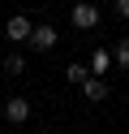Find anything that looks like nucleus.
I'll use <instances>...</instances> for the list:
<instances>
[{
    "label": "nucleus",
    "mask_w": 129,
    "mask_h": 134,
    "mask_svg": "<svg viewBox=\"0 0 129 134\" xmlns=\"http://www.w3.org/2000/svg\"><path fill=\"white\" fill-rule=\"evenodd\" d=\"M82 95L90 99V104H99V99H108V82H103V78H95V74H90V78L82 82Z\"/></svg>",
    "instance_id": "423d86ee"
},
{
    "label": "nucleus",
    "mask_w": 129,
    "mask_h": 134,
    "mask_svg": "<svg viewBox=\"0 0 129 134\" xmlns=\"http://www.w3.org/2000/svg\"><path fill=\"white\" fill-rule=\"evenodd\" d=\"M116 65H120V69H129V39H120V43H116Z\"/></svg>",
    "instance_id": "1a4fd4ad"
},
{
    "label": "nucleus",
    "mask_w": 129,
    "mask_h": 134,
    "mask_svg": "<svg viewBox=\"0 0 129 134\" xmlns=\"http://www.w3.org/2000/svg\"><path fill=\"white\" fill-rule=\"evenodd\" d=\"M65 78L73 82V87H82V82L90 78V65H77V61H69V65H65Z\"/></svg>",
    "instance_id": "0eeeda50"
},
{
    "label": "nucleus",
    "mask_w": 129,
    "mask_h": 134,
    "mask_svg": "<svg viewBox=\"0 0 129 134\" xmlns=\"http://www.w3.org/2000/svg\"><path fill=\"white\" fill-rule=\"evenodd\" d=\"M112 65H116V52H108V48H95V56H90V74H95V78H103Z\"/></svg>",
    "instance_id": "39448f33"
},
{
    "label": "nucleus",
    "mask_w": 129,
    "mask_h": 134,
    "mask_svg": "<svg viewBox=\"0 0 129 134\" xmlns=\"http://www.w3.org/2000/svg\"><path fill=\"white\" fill-rule=\"evenodd\" d=\"M4 117L13 125H22L26 117H30V99H22V95H13V99H4Z\"/></svg>",
    "instance_id": "20e7f679"
},
{
    "label": "nucleus",
    "mask_w": 129,
    "mask_h": 134,
    "mask_svg": "<svg viewBox=\"0 0 129 134\" xmlns=\"http://www.w3.org/2000/svg\"><path fill=\"white\" fill-rule=\"evenodd\" d=\"M69 18H73V26H77V30H90L95 22H99V9H95V4H86V0H77Z\"/></svg>",
    "instance_id": "f03ea898"
},
{
    "label": "nucleus",
    "mask_w": 129,
    "mask_h": 134,
    "mask_svg": "<svg viewBox=\"0 0 129 134\" xmlns=\"http://www.w3.org/2000/svg\"><path fill=\"white\" fill-rule=\"evenodd\" d=\"M56 26H47V22H43V26H34V35H30V43L39 48V52H52V48H56Z\"/></svg>",
    "instance_id": "7ed1b4c3"
},
{
    "label": "nucleus",
    "mask_w": 129,
    "mask_h": 134,
    "mask_svg": "<svg viewBox=\"0 0 129 134\" xmlns=\"http://www.w3.org/2000/svg\"><path fill=\"white\" fill-rule=\"evenodd\" d=\"M30 35H34V22L22 18V13H13V18L4 22V39L9 43H30Z\"/></svg>",
    "instance_id": "f257e3e1"
},
{
    "label": "nucleus",
    "mask_w": 129,
    "mask_h": 134,
    "mask_svg": "<svg viewBox=\"0 0 129 134\" xmlns=\"http://www.w3.org/2000/svg\"><path fill=\"white\" fill-rule=\"evenodd\" d=\"M0 69H4V74H13V78H17V74H26V56H4V61H0Z\"/></svg>",
    "instance_id": "6e6552de"
},
{
    "label": "nucleus",
    "mask_w": 129,
    "mask_h": 134,
    "mask_svg": "<svg viewBox=\"0 0 129 134\" xmlns=\"http://www.w3.org/2000/svg\"><path fill=\"white\" fill-rule=\"evenodd\" d=\"M112 9H116V18H125V22H129V0H112Z\"/></svg>",
    "instance_id": "9d476101"
}]
</instances>
